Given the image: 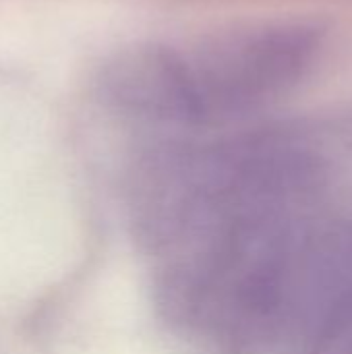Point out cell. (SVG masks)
<instances>
[{"instance_id": "obj_1", "label": "cell", "mask_w": 352, "mask_h": 354, "mask_svg": "<svg viewBox=\"0 0 352 354\" xmlns=\"http://www.w3.org/2000/svg\"><path fill=\"white\" fill-rule=\"evenodd\" d=\"M317 37L305 27L263 31L210 66L193 68L201 114L239 110L274 95L303 77L313 60Z\"/></svg>"}, {"instance_id": "obj_2", "label": "cell", "mask_w": 352, "mask_h": 354, "mask_svg": "<svg viewBox=\"0 0 352 354\" xmlns=\"http://www.w3.org/2000/svg\"><path fill=\"white\" fill-rule=\"evenodd\" d=\"M112 97L145 116L193 120L201 118V104L193 68L164 46H137L110 68Z\"/></svg>"}, {"instance_id": "obj_3", "label": "cell", "mask_w": 352, "mask_h": 354, "mask_svg": "<svg viewBox=\"0 0 352 354\" xmlns=\"http://www.w3.org/2000/svg\"><path fill=\"white\" fill-rule=\"evenodd\" d=\"M346 340H349V354H352V334L346 338Z\"/></svg>"}]
</instances>
